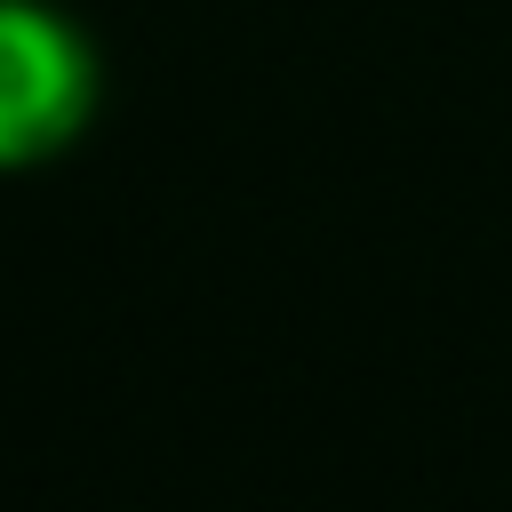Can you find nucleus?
<instances>
[{
	"mask_svg": "<svg viewBox=\"0 0 512 512\" xmlns=\"http://www.w3.org/2000/svg\"><path fill=\"white\" fill-rule=\"evenodd\" d=\"M96 40L48 0H0V168H40L96 120Z\"/></svg>",
	"mask_w": 512,
	"mask_h": 512,
	"instance_id": "f257e3e1",
	"label": "nucleus"
}]
</instances>
